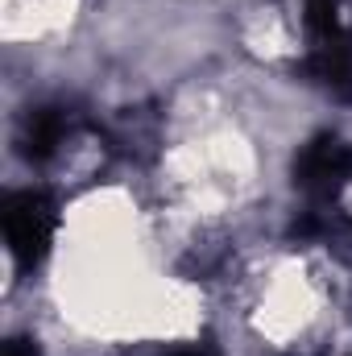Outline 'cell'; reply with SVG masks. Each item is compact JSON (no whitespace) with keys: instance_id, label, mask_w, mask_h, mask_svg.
I'll return each mask as SVG.
<instances>
[{"instance_id":"cell-1","label":"cell","mask_w":352,"mask_h":356,"mask_svg":"<svg viewBox=\"0 0 352 356\" xmlns=\"http://www.w3.org/2000/svg\"><path fill=\"white\" fill-rule=\"evenodd\" d=\"M54 224H58L54 203L42 191H17L4 199V236H8V249L21 266L42 261V253L50 249Z\"/></svg>"},{"instance_id":"cell-2","label":"cell","mask_w":352,"mask_h":356,"mask_svg":"<svg viewBox=\"0 0 352 356\" xmlns=\"http://www.w3.org/2000/svg\"><path fill=\"white\" fill-rule=\"evenodd\" d=\"M349 178H352V145L336 141V137L311 141V145L298 154V162H294V182H298V191H307V195L319 199V203H328L332 195H340V191L349 186Z\"/></svg>"},{"instance_id":"cell-4","label":"cell","mask_w":352,"mask_h":356,"mask_svg":"<svg viewBox=\"0 0 352 356\" xmlns=\"http://www.w3.org/2000/svg\"><path fill=\"white\" fill-rule=\"evenodd\" d=\"M175 356H211V353H175Z\"/></svg>"},{"instance_id":"cell-3","label":"cell","mask_w":352,"mask_h":356,"mask_svg":"<svg viewBox=\"0 0 352 356\" xmlns=\"http://www.w3.org/2000/svg\"><path fill=\"white\" fill-rule=\"evenodd\" d=\"M63 137H67V116H63L58 108H38V112L25 120V129H21V145L29 149V158L54 154V149L63 145Z\"/></svg>"}]
</instances>
